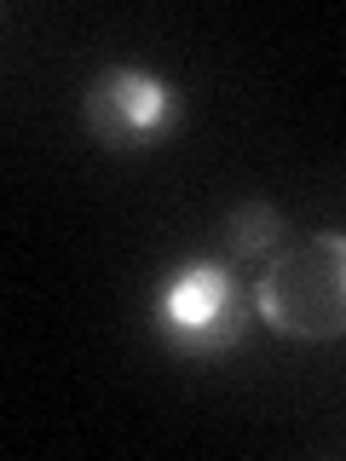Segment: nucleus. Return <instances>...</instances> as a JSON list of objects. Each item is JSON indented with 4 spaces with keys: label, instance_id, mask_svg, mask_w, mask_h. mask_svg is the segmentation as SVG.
<instances>
[{
    "label": "nucleus",
    "instance_id": "f257e3e1",
    "mask_svg": "<svg viewBox=\"0 0 346 461\" xmlns=\"http://www.w3.org/2000/svg\"><path fill=\"white\" fill-rule=\"evenodd\" d=\"M254 312L283 340L346 335V230L283 242L254 283Z\"/></svg>",
    "mask_w": 346,
    "mask_h": 461
},
{
    "label": "nucleus",
    "instance_id": "f03ea898",
    "mask_svg": "<svg viewBox=\"0 0 346 461\" xmlns=\"http://www.w3.org/2000/svg\"><path fill=\"white\" fill-rule=\"evenodd\" d=\"M254 317V288L231 271V259H191L156 294V329L185 357H220L242 340Z\"/></svg>",
    "mask_w": 346,
    "mask_h": 461
},
{
    "label": "nucleus",
    "instance_id": "7ed1b4c3",
    "mask_svg": "<svg viewBox=\"0 0 346 461\" xmlns=\"http://www.w3.org/2000/svg\"><path fill=\"white\" fill-rule=\"evenodd\" d=\"M81 115H86V133L105 150H150L179 127V86L168 76H150V69L115 64L86 81Z\"/></svg>",
    "mask_w": 346,
    "mask_h": 461
},
{
    "label": "nucleus",
    "instance_id": "20e7f679",
    "mask_svg": "<svg viewBox=\"0 0 346 461\" xmlns=\"http://www.w3.org/2000/svg\"><path fill=\"white\" fill-rule=\"evenodd\" d=\"M283 213L271 202H237L225 213V259L231 266H254V259H271L283 249Z\"/></svg>",
    "mask_w": 346,
    "mask_h": 461
}]
</instances>
